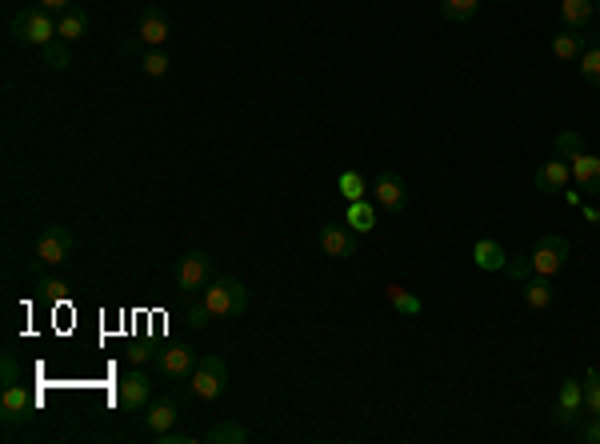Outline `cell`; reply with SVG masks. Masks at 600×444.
<instances>
[{
  "label": "cell",
  "instance_id": "ffe728a7",
  "mask_svg": "<svg viewBox=\"0 0 600 444\" xmlns=\"http://www.w3.org/2000/svg\"><path fill=\"white\" fill-rule=\"evenodd\" d=\"M524 304H529L532 312H544V309H552V284H549V276H529L524 281Z\"/></svg>",
  "mask_w": 600,
  "mask_h": 444
},
{
  "label": "cell",
  "instance_id": "cb8c5ba5",
  "mask_svg": "<svg viewBox=\"0 0 600 444\" xmlns=\"http://www.w3.org/2000/svg\"><path fill=\"white\" fill-rule=\"evenodd\" d=\"M384 296H389V304L396 312H401V317H420V296H412L409 289H401V284H389V289H384Z\"/></svg>",
  "mask_w": 600,
  "mask_h": 444
},
{
  "label": "cell",
  "instance_id": "3957f363",
  "mask_svg": "<svg viewBox=\"0 0 600 444\" xmlns=\"http://www.w3.org/2000/svg\"><path fill=\"white\" fill-rule=\"evenodd\" d=\"M189 388L192 396H200V401H220L228 388V365L220 356H200L197 368H192L189 376Z\"/></svg>",
  "mask_w": 600,
  "mask_h": 444
},
{
  "label": "cell",
  "instance_id": "83f0119b",
  "mask_svg": "<svg viewBox=\"0 0 600 444\" xmlns=\"http://www.w3.org/2000/svg\"><path fill=\"white\" fill-rule=\"evenodd\" d=\"M580 77H585V85L600 88V44H588L585 52H580Z\"/></svg>",
  "mask_w": 600,
  "mask_h": 444
},
{
  "label": "cell",
  "instance_id": "2e32d148",
  "mask_svg": "<svg viewBox=\"0 0 600 444\" xmlns=\"http://www.w3.org/2000/svg\"><path fill=\"white\" fill-rule=\"evenodd\" d=\"M177 416H180V409H177V401L172 396H161V401H152V404H144V429L152 432H169L172 424H177Z\"/></svg>",
  "mask_w": 600,
  "mask_h": 444
},
{
  "label": "cell",
  "instance_id": "277c9868",
  "mask_svg": "<svg viewBox=\"0 0 600 444\" xmlns=\"http://www.w3.org/2000/svg\"><path fill=\"white\" fill-rule=\"evenodd\" d=\"M72 248H77V236H72L64 225H49L41 236H36V264L57 268L72 256Z\"/></svg>",
  "mask_w": 600,
  "mask_h": 444
},
{
  "label": "cell",
  "instance_id": "4fadbf2b",
  "mask_svg": "<svg viewBox=\"0 0 600 444\" xmlns=\"http://www.w3.org/2000/svg\"><path fill=\"white\" fill-rule=\"evenodd\" d=\"M572 169V184H577L580 192H588V197H600V156L593 153H577L568 161Z\"/></svg>",
  "mask_w": 600,
  "mask_h": 444
},
{
  "label": "cell",
  "instance_id": "8fae6325",
  "mask_svg": "<svg viewBox=\"0 0 600 444\" xmlns=\"http://www.w3.org/2000/svg\"><path fill=\"white\" fill-rule=\"evenodd\" d=\"M136 41L144 49H161L169 41V13L161 5H144L141 8V24H136Z\"/></svg>",
  "mask_w": 600,
  "mask_h": 444
},
{
  "label": "cell",
  "instance_id": "d6a6232c",
  "mask_svg": "<svg viewBox=\"0 0 600 444\" xmlns=\"http://www.w3.org/2000/svg\"><path fill=\"white\" fill-rule=\"evenodd\" d=\"M0 381H5V388L21 381V368H16V356H13V353H5V356H0Z\"/></svg>",
  "mask_w": 600,
  "mask_h": 444
},
{
  "label": "cell",
  "instance_id": "7402d4cb",
  "mask_svg": "<svg viewBox=\"0 0 600 444\" xmlns=\"http://www.w3.org/2000/svg\"><path fill=\"white\" fill-rule=\"evenodd\" d=\"M345 220H348L353 233H373V228H376V208L368 205V200H353L348 212H345Z\"/></svg>",
  "mask_w": 600,
  "mask_h": 444
},
{
  "label": "cell",
  "instance_id": "f1b7e54d",
  "mask_svg": "<svg viewBox=\"0 0 600 444\" xmlns=\"http://www.w3.org/2000/svg\"><path fill=\"white\" fill-rule=\"evenodd\" d=\"M337 189H340V197L348 200V205H353V200H365V192H368V184H365V177H360V172H340L337 177Z\"/></svg>",
  "mask_w": 600,
  "mask_h": 444
},
{
  "label": "cell",
  "instance_id": "d6986e66",
  "mask_svg": "<svg viewBox=\"0 0 600 444\" xmlns=\"http://www.w3.org/2000/svg\"><path fill=\"white\" fill-rule=\"evenodd\" d=\"M57 36L60 41H80V36H88V13L85 8H69V13H60V21H57Z\"/></svg>",
  "mask_w": 600,
  "mask_h": 444
},
{
  "label": "cell",
  "instance_id": "ac0fdd59",
  "mask_svg": "<svg viewBox=\"0 0 600 444\" xmlns=\"http://www.w3.org/2000/svg\"><path fill=\"white\" fill-rule=\"evenodd\" d=\"M568 180H572V169L560 161V156H557V161H544L537 169V192H549V197H552V192H565Z\"/></svg>",
  "mask_w": 600,
  "mask_h": 444
},
{
  "label": "cell",
  "instance_id": "f546056e",
  "mask_svg": "<svg viewBox=\"0 0 600 444\" xmlns=\"http://www.w3.org/2000/svg\"><path fill=\"white\" fill-rule=\"evenodd\" d=\"M169 52L164 49H144V57H141V72L144 77H164V72H169Z\"/></svg>",
  "mask_w": 600,
  "mask_h": 444
},
{
  "label": "cell",
  "instance_id": "ba28073f",
  "mask_svg": "<svg viewBox=\"0 0 600 444\" xmlns=\"http://www.w3.org/2000/svg\"><path fill=\"white\" fill-rule=\"evenodd\" d=\"M320 253L332 256V261H348V256H356V233L348 228V220H328V225H320Z\"/></svg>",
  "mask_w": 600,
  "mask_h": 444
},
{
  "label": "cell",
  "instance_id": "6da1fadb",
  "mask_svg": "<svg viewBox=\"0 0 600 444\" xmlns=\"http://www.w3.org/2000/svg\"><path fill=\"white\" fill-rule=\"evenodd\" d=\"M205 309L212 312V320H233L248 312V289L236 276H217L205 284Z\"/></svg>",
  "mask_w": 600,
  "mask_h": 444
},
{
  "label": "cell",
  "instance_id": "d4e9b609",
  "mask_svg": "<svg viewBox=\"0 0 600 444\" xmlns=\"http://www.w3.org/2000/svg\"><path fill=\"white\" fill-rule=\"evenodd\" d=\"M41 52H44V64H49L52 72H69L72 69V49H69V41H60V36L44 44Z\"/></svg>",
  "mask_w": 600,
  "mask_h": 444
},
{
  "label": "cell",
  "instance_id": "9c48e42d",
  "mask_svg": "<svg viewBox=\"0 0 600 444\" xmlns=\"http://www.w3.org/2000/svg\"><path fill=\"white\" fill-rule=\"evenodd\" d=\"M373 197H376V205H381L384 212L401 217V212L409 208V184L396 177V172H381L376 184H373Z\"/></svg>",
  "mask_w": 600,
  "mask_h": 444
},
{
  "label": "cell",
  "instance_id": "836d02e7",
  "mask_svg": "<svg viewBox=\"0 0 600 444\" xmlns=\"http://www.w3.org/2000/svg\"><path fill=\"white\" fill-rule=\"evenodd\" d=\"M208 320H212V312L205 309V301H200V304H192V309H189V328H208Z\"/></svg>",
  "mask_w": 600,
  "mask_h": 444
},
{
  "label": "cell",
  "instance_id": "7c38bea8",
  "mask_svg": "<svg viewBox=\"0 0 600 444\" xmlns=\"http://www.w3.org/2000/svg\"><path fill=\"white\" fill-rule=\"evenodd\" d=\"M149 396H152L149 373L133 368L128 376H120V393H116V401H120V409H125V412H141L144 404H149Z\"/></svg>",
  "mask_w": 600,
  "mask_h": 444
},
{
  "label": "cell",
  "instance_id": "e0dca14e",
  "mask_svg": "<svg viewBox=\"0 0 600 444\" xmlns=\"http://www.w3.org/2000/svg\"><path fill=\"white\" fill-rule=\"evenodd\" d=\"M596 16V0H560V24L568 32H585Z\"/></svg>",
  "mask_w": 600,
  "mask_h": 444
},
{
  "label": "cell",
  "instance_id": "484cf974",
  "mask_svg": "<svg viewBox=\"0 0 600 444\" xmlns=\"http://www.w3.org/2000/svg\"><path fill=\"white\" fill-rule=\"evenodd\" d=\"M476 8H480V0H440V16H445V21H457V24L473 21Z\"/></svg>",
  "mask_w": 600,
  "mask_h": 444
},
{
  "label": "cell",
  "instance_id": "8d00e7d4",
  "mask_svg": "<svg viewBox=\"0 0 600 444\" xmlns=\"http://www.w3.org/2000/svg\"><path fill=\"white\" fill-rule=\"evenodd\" d=\"M156 440H161V444H192V437H189V432H156Z\"/></svg>",
  "mask_w": 600,
  "mask_h": 444
},
{
  "label": "cell",
  "instance_id": "7a4b0ae2",
  "mask_svg": "<svg viewBox=\"0 0 600 444\" xmlns=\"http://www.w3.org/2000/svg\"><path fill=\"white\" fill-rule=\"evenodd\" d=\"M8 32H13L16 41L44 49L49 41H57V21H52V13H44V8H24V13H16L13 21H8Z\"/></svg>",
  "mask_w": 600,
  "mask_h": 444
},
{
  "label": "cell",
  "instance_id": "8992f818",
  "mask_svg": "<svg viewBox=\"0 0 600 444\" xmlns=\"http://www.w3.org/2000/svg\"><path fill=\"white\" fill-rule=\"evenodd\" d=\"M212 281V256L205 248H189L177 261V289L180 292H197Z\"/></svg>",
  "mask_w": 600,
  "mask_h": 444
},
{
  "label": "cell",
  "instance_id": "5bb4252c",
  "mask_svg": "<svg viewBox=\"0 0 600 444\" xmlns=\"http://www.w3.org/2000/svg\"><path fill=\"white\" fill-rule=\"evenodd\" d=\"M32 409H36V401L29 396V388H21V384H8L5 396H0V416H5V424L29 421Z\"/></svg>",
  "mask_w": 600,
  "mask_h": 444
},
{
  "label": "cell",
  "instance_id": "603a6c76",
  "mask_svg": "<svg viewBox=\"0 0 600 444\" xmlns=\"http://www.w3.org/2000/svg\"><path fill=\"white\" fill-rule=\"evenodd\" d=\"M205 440L208 444H245L248 429H245V424H236V421H220V424H212V429L205 432Z\"/></svg>",
  "mask_w": 600,
  "mask_h": 444
},
{
  "label": "cell",
  "instance_id": "e575fe53",
  "mask_svg": "<svg viewBox=\"0 0 600 444\" xmlns=\"http://www.w3.org/2000/svg\"><path fill=\"white\" fill-rule=\"evenodd\" d=\"M64 289H69L64 281H49V276L41 281V296H44V301H64Z\"/></svg>",
  "mask_w": 600,
  "mask_h": 444
},
{
  "label": "cell",
  "instance_id": "4316f807",
  "mask_svg": "<svg viewBox=\"0 0 600 444\" xmlns=\"http://www.w3.org/2000/svg\"><path fill=\"white\" fill-rule=\"evenodd\" d=\"M552 153H557L560 161H572L577 153H585V136H580L577 128H565V133H557V141H552Z\"/></svg>",
  "mask_w": 600,
  "mask_h": 444
},
{
  "label": "cell",
  "instance_id": "30bf717a",
  "mask_svg": "<svg viewBox=\"0 0 600 444\" xmlns=\"http://www.w3.org/2000/svg\"><path fill=\"white\" fill-rule=\"evenodd\" d=\"M197 353H192L189 345H169V348H161L156 353V368H161L169 381H189L192 376V368H197Z\"/></svg>",
  "mask_w": 600,
  "mask_h": 444
},
{
  "label": "cell",
  "instance_id": "44dd1931",
  "mask_svg": "<svg viewBox=\"0 0 600 444\" xmlns=\"http://www.w3.org/2000/svg\"><path fill=\"white\" fill-rule=\"evenodd\" d=\"M585 32H557V41H552V57L557 60H580V52H585Z\"/></svg>",
  "mask_w": 600,
  "mask_h": 444
},
{
  "label": "cell",
  "instance_id": "52a82bcc",
  "mask_svg": "<svg viewBox=\"0 0 600 444\" xmlns=\"http://www.w3.org/2000/svg\"><path fill=\"white\" fill-rule=\"evenodd\" d=\"M585 384L580 381H568L560 384V393H557V404H552V421L557 424H568V429H577L580 421H585Z\"/></svg>",
  "mask_w": 600,
  "mask_h": 444
},
{
  "label": "cell",
  "instance_id": "5b68a950",
  "mask_svg": "<svg viewBox=\"0 0 600 444\" xmlns=\"http://www.w3.org/2000/svg\"><path fill=\"white\" fill-rule=\"evenodd\" d=\"M565 264H568V240L557 236V233L540 236L537 248L529 253V268H532V273H540V276H557Z\"/></svg>",
  "mask_w": 600,
  "mask_h": 444
},
{
  "label": "cell",
  "instance_id": "1f68e13d",
  "mask_svg": "<svg viewBox=\"0 0 600 444\" xmlns=\"http://www.w3.org/2000/svg\"><path fill=\"white\" fill-rule=\"evenodd\" d=\"M577 437L585 440V444H600V416L588 412V421H580V424H577Z\"/></svg>",
  "mask_w": 600,
  "mask_h": 444
},
{
  "label": "cell",
  "instance_id": "74e56055",
  "mask_svg": "<svg viewBox=\"0 0 600 444\" xmlns=\"http://www.w3.org/2000/svg\"><path fill=\"white\" fill-rule=\"evenodd\" d=\"M501 5H504V0H501Z\"/></svg>",
  "mask_w": 600,
  "mask_h": 444
},
{
  "label": "cell",
  "instance_id": "4dcf8cb0",
  "mask_svg": "<svg viewBox=\"0 0 600 444\" xmlns=\"http://www.w3.org/2000/svg\"><path fill=\"white\" fill-rule=\"evenodd\" d=\"M585 409L600 416V368H588L585 373Z\"/></svg>",
  "mask_w": 600,
  "mask_h": 444
},
{
  "label": "cell",
  "instance_id": "9a60e30c",
  "mask_svg": "<svg viewBox=\"0 0 600 444\" xmlns=\"http://www.w3.org/2000/svg\"><path fill=\"white\" fill-rule=\"evenodd\" d=\"M473 264L480 268V273H501V268H509V253H504L501 240L480 236L473 245Z\"/></svg>",
  "mask_w": 600,
  "mask_h": 444
},
{
  "label": "cell",
  "instance_id": "d590c367",
  "mask_svg": "<svg viewBox=\"0 0 600 444\" xmlns=\"http://www.w3.org/2000/svg\"><path fill=\"white\" fill-rule=\"evenodd\" d=\"M36 8H44V13H69V8H77V0H36Z\"/></svg>",
  "mask_w": 600,
  "mask_h": 444
}]
</instances>
